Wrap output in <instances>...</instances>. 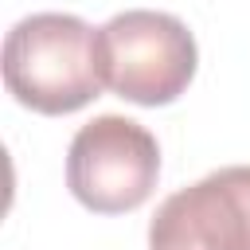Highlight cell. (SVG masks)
I'll return each mask as SVG.
<instances>
[{
    "instance_id": "7a4b0ae2",
    "label": "cell",
    "mask_w": 250,
    "mask_h": 250,
    "mask_svg": "<svg viewBox=\"0 0 250 250\" xmlns=\"http://www.w3.org/2000/svg\"><path fill=\"white\" fill-rule=\"evenodd\" d=\"M105 86L137 105H168L195 78V35L172 12L129 8L98 27Z\"/></svg>"
},
{
    "instance_id": "3957f363",
    "label": "cell",
    "mask_w": 250,
    "mask_h": 250,
    "mask_svg": "<svg viewBox=\"0 0 250 250\" xmlns=\"http://www.w3.org/2000/svg\"><path fill=\"white\" fill-rule=\"evenodd\" d=\"M160 176L156 137L121 113H102L86 121L66 148V188L98 215L137 211Z\"/></svg>"
},
{
    "instance_id": "277c9868",
    "label": "cell",
    "mask_w": 250,
    "mask_h": 250,
    "mask_svg": "<svg viewBox=\"0 0 250 250\" xmlns=\"http://www.w3.org/2000/svg\"><path fill=\"white\" fill-rule=\"evenodd\" d=\"M148 246L250 250V164H227L172 191L148 223Z\"/></svg>"
},
{
    "instance_id": "6da1fadb",
    "label": "cell",
    "mask_w": 250,
    "mask_h": 250,
    "mask_svg": "<svg viewBox=\"0 0 250 250\" xmlns=\"http://www.w3.org/2000/svg\"><path fill=\"white\" fill-rule=\"evenodd\" d=\"M4 86L35 113H74L90 105L105 78L98 31L70 12H35L4 39Z\"/></svg>"
}]
</instances>
